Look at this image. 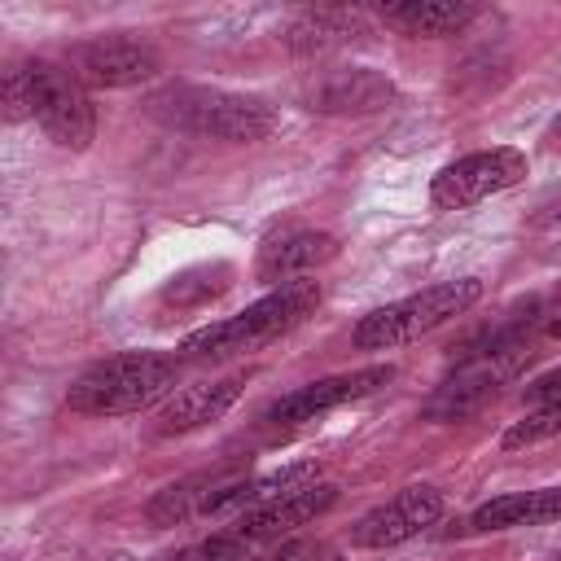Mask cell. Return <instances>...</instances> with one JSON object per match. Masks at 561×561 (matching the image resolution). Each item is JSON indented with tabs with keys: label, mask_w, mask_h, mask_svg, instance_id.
I'll list each match as a JSON object with an SVG mask.
<instances>
[{
	"label": "cell",
	"mask_w": 561,
	"mask_h": 561,
	"mask_svg": "<svg viewBox=\"0 0 561 561\" xmlns=\"http://www.w3.org/2000/svg\"><path fill=\"white\" fill-rule=\"evenodd\" d=\"M184 359L167 355V351H123L110 359H96L92 368H83L70 390L66 403L83 416H127L140 408H153L158 399H167L180 386Z\"/></svg>",
	"instance_id": "obj_1"
},
{
	"label": "cell",
	"mask_w": 561,
	"mask_h": 561,
	"mask_svg": "<svg viewBox=\"0 0 561 561\" xmlns=\"http://www.w3.org/2000/svg\"><path fill=\"white\" fill-rule=\"evenodd\" d=\"M149 114L167 123L171 131L202 136V140H228V145H254L280 127V114L263 96L202 88V83H175L149 101Z\"/></svg>",
	"instance_id": "obj_2"
},
{
	"label": "cell",
	"mask_w": 561,
	"mask_h": 561,
	"mask_svg": "<svg viewBox=\"0 0 561 561\" xmlns=\"http://www.w3.org/2000/svg\"><path fill=\"white\" fill-rule=\"evenodd\" d=\"M316 302H320V280L280 285L267 298L250 302L245 311L188 333L180 342V359H188V364H219V359H232V355H250V351L276 342L280 333H289L294 324H302Z\"/></svg>",
	"instance_id": "obj_3"
},
{
	"label": "cell",
	"mask_w": 561,
	"mask_h": 561,
	"mask_svg": "<svg viewBox=\"0 0 561 561\" xmlns=\"http://www.w3.org/2000/svg\"><path fill=\"white\" fill-rule=\"evenodd\" d=\"M482 298V280L478 276H460V280H443V285H430L421 294H408L399 302H386L377 311H368L355 329H351V342L359 351H394V346H408L416 342L421 333L447 324L451 316L469 311L473 302Z\"/></svg>",
	"instance_id": "obj_4"
},
{
	"label": "cell",
	"mask_w": 561,
	"mask_h": 561,
	"mask_svg": "<svg viewBox=\"0 0 561 561\" xmlns=\"http://www.w3.org/2000/svg\"><path fill=\"white\" fill-rule=\"evenodd\" d=\"M26 83H31V118L48 131L53 145L61 149H88L96 136V105L88 88L57 61H26Z\"/></svg>",
	"instance_id": "obj_5"
},
{
	"label": "cell",
	"mask_w": 561,
	"mask_h": 561,
	"mask_svg": "<svg viewBox=\"0 0 561 561\" xmlns=\"http://www.w3.org/2000/svg\"><path fill=\"white\" fill-rule=\"evenodd\" d=\"M526 153L513 149V145H495V149H478V153H465L456 162H447L434 180H430V197L434 206L443 210H465V206H478L513 184L526 180Z\"/></svg>",
	"instance_id": "obj_6"
},
{
	"label": "cell",
	"mask_w": 561,
	"mask_h": 561,
	"mask_svg": "<svg viewBox=\"0 0 561 561\" xmlns=\"http://www.w3.org/2000/svg\"><path fill=\"white\" fill-rule=\"evenodd\" d=\"M66 70L83 88H136L162 75V53L136 35H92L70 44Z\"/></svg>",
	"instance_id": "obj_7"
},
{
	"label": "cell",
	"mask_w": 561,
	"mask_h": 561,
	"mask_svg": "<svg viewBox=\"0 0 561 561\" xmlns=\"http://www.w3.org/2000/svg\"><path fill=\"white\" fill-rule=\"evenodd\" d=\"M390 377H394L390 364H373V368H355V373H337V377L307 381V386L280 394V399L263 412V421L276 425V430H298V425H307V421H316V416H324V412H333V408H342V403H355V399L377 394Z\"/></svg>",
	"instance_id": "obj_8"
},
{
	"label": "cell",
	"mask_w": 561,
	"mask_h": 561,
	"mask_svg": "<svg viewBox=\"0 0 561 561\" xmlns=\"http://www.w3.org/2000/svg\"><path fill=\"white\" fill-rule=\"evenodd\" d=\"M443 491L430 482L403 486L399 495L381 500L377 508H368L355 526H351V543L355 548H399L408 539H416L421 530H430L443 517Z\"/></svg>",
	"instance_id": "obj_9"
},
{
	"label": "cell",
	"mask_w": 561,
	"mask_h": 561,
	"mask_svg": "<svg viewBox=\"0 0 561 561\" xmlns=\"http://www.w3.org/2000/svg\"><path fill=\"white\" fill-rule=\"evenodd\" d=\"M530 359L526 346H513V351H495V355H473V359H460V368L438 386V394L425 403V416L434 421H456V416H469L473 408H482L522 364Z\"/></svg>",
	"instance_id": "obj_10"
},
{
	"label": "cell",
	"mask_w": 561,
	"mask_h": 561,
	"mask_svg": "<svg viewBox=\"0 0 561 561\" xmlns=\"http://www.w3.org/2000/svg\"><path fill=\"white\" fill-rule=\"evenodd\" d=\"M333 504H337V486L333 482H311V486H298L289 495H276V500H263V504L245 508L237 517V526H228V530L237 539H245L250 548H263V543H272L280 535H289V530L324 517Z\"/></svg>",
	"instance_id": "obj_11"
},
{
	"label": "cell",
	"mask_w": 561,
	"mask_h": 561,
	"mask_svg": "<svg viewBox=\"0 0 561 561\" xmlns=\"http://www.w3.org/2000/svg\"><path fill=\"white\" fill-rule=\"evenodd\" d=\"M394 101V83L381 70L368 66H342V70H324L320 79H311L302 88V105L316 114H333V118H351V114H377Z\"/></svg>",
	"instance_id": "obj_12"
},
{
	"label": "cell",
	"mask_w": 561,
	"mask_h": 561,
	"mask_svg": "<svg viewBox=\"0 0 561 561\" xmlns=\"http://www.w3.org/2000/svg\"><path fill=\"white\" fill-rule=\"evenodd\" d=\"M237 478H245V473H241V460H224V465H215V469H202V473H193V478H180V482L162 486V491L145 504V517H149L153 526H180V522H188V517H206V513H215L219 495H224Z\"/></svg>",
	"instance_id": "obj_13"
},
{
	"label": "cell",
	"mask_w": 561,
	"mask_h": 561,
	"mask_svg": "<svg viewBox=\"0 0 561 561\" xmlns=\"http://www.w3.org/2000/svg\"><path fill=\"white\" fill-rule=\"evenodd\" d=\"M337 254V237L320 232V228H289L280 237H272L263 250H259V263H254V276L263 285H294L302 280L307 272H316L320 263H329Z\"/></svg>",
	"instance_id": "obj_14"
},
{
	"label": "cell",
	"mask_w": 561,
	"mask_h": 561,
	"mask_svg": "<svg viewBox=\"0 0 561 561\" xmlns=\"http://www.w3.org/2000/svg\"><path fill=\"white\" fill-rule=\"evenodd\" d=\"M245 390V373H228V377H215V381H197V386H184L180 394H171L162 408H158V430L162 434H188V430H202L210 421H219Z\"/></svg>",
	"instance_id": "obj_15"
},
{
	"label": "cell",
	"mask_w": 561,
	"mask_h": 561,
	"mask_svg": "<svg viewBox=\"0 0 561 561\" xmlns=\"http://www.w3.org/2000/svg\"><path fill=\"white\" fill-rule=\"evenodd\" d=\"M373 35V22L359 9H302L289 26H285V44L298 57H316V53H333V48H351L364 44Z\"/></svg>",
	"instance_id": "obj_16"
},
{
	"label": "cell",
	"mask_w": 561,
	"mask_h": 561,
	"mask_svg": "<svg viewBox=\"0 0 561 561\" xmlns=\"http://www.w3.org/2000/svg\"><path fill=\"white\" fill-rule=\"evenodd\" d=\"M561 522V486H539V491H508L473 508L465 530L486 535V530H513V526H548Z\"/></svg>",
	"instance_id": "obj_17"
},
{
	"label": "cell",
	"mask_w": 561,
	"mask_h": 561,
	"mask_svg": "<svg viewBox=\"0 0 561 561\" xmlns=\"http://www.w3.org/2000/svg\"><path fill=\"white\" fill-rule=\"evenodd\" d=\"M377 13L386 26H399L403 35L443 39V35L465 31L478 18V4H469V0H394V4H381Z\"/></svg>",
	"instance_id": "obj_18"
},
{
	"label": "cell",
	"mask_w": 561,
	"mask_h": 561,
	"mask_svg": "<svg viewBox=\"0 0 561 561\" xmlns=\"http://www.w3.org/2000/svg\"><path fill=\"white\" fill-rule=\"evenodd\" d=\"M316 473H320V460H298V465H285V469H272V473H259V478L245 473V478H237V482L219 495L215 513H237V508H254V504H263V500L289 495V491H298V486H311Z\"/></svg>",
	"instance_id": "obj_19"
},
{
	"label": "cell",
	"mask_w": 561,
	"mask_h": 561,
	"mask_svg": "<svg viewBox=\"0 0 561 561\" xmlns=\"http://www.w3.org/2000/svg\"><path fill=\"white\" fill-rule=\"evenodd\" d=\"M557 434H561V399L539 403L535 412H526L522 421H513V425L504 430V447H508V451H513V447H535V443L557 438Z\"/></svg>",
	"instance_id": "obj_20"
},
{
	"label": "cell",
	"mask_w": 561,
	"mask_h": 561,
	"mask_svg": "<svg viewBox=\"0 0 561 561\" xmlns=\"http://www.w3.org/2000/svg\"><path fill=\"white\" fill-rule=\"evenodd\" d=\"M250 557H254V548L245 539H237L232 530H224V535H210V539H202V543H193L167 561H250Z\"/></svg>",
	"instance_id": "obj_21"
},
{
	"label": "cell",
	"mask_w": 561,
	"mask_h": 561,
	"mask_svg": "<svg viewBox=\"0 0 561 561\" xmlns=\"http://www.w3.org/2000/svg\"><path fill=\"white\" fill-rule=\"evenodd\" d=\"M0 101H4V123H22V118H31V83H26V61H9V66H4Z\"/></svg>",
	"instance_id": "obj_22"
},
{
	"label": "cell",
	"mask_w": 561,
	"mask_h": 561,
	"mask_svg": "<svg viewBox=\"0 0 561 561\" xmlns=\"http://www.w3.org/2000/svg\"><path fill=\"white\" fill-rule=\"evenodd\" d=\"M276 561H346V557L329 543H285Z\"/></svg>",
	"instance_id": "obj_23"
},
{
	"label": "cell",
	"mask_w": 561,
	"mask_h": 561,
	"mask_svg": "<svg viewBox=\"0 0 561 561\" xmlns=\"http://www.w3.org/2000/svg\"><path fill=\"white\" fill-rule=\"evenodd\" d=\"M526 399H535V403H552V399H561V368L535 377V381L526 386Z\"/></svg>",
	"instance_id": "obj_24"
},
{
	"label": "cell",
	"mask_w": 561,
	"mask_h": 561,
	"mask_svg": "<svg viewBox=\"0 0 561 561\" xmlns=\"http://www.w3.org/2000/svg\"><path fill=\"white\" fill-rule=\"evenodd\" d=\"M548 145H552V149H561V118L548 127Z\"/></svg>",
	"instance_id": "obj_25"
},
{
	"label": "cell",
	"mask_w": 561,
	"mask_h": 561,
	"mask_svg": "<svg viewBox=\"0 0 561 561\" xmlns=\"http://www.w3.org/2000/svg\"><path fill=\"white\" fill-rule=\"evenodd\" d=\"M548 333H552V337H561V316H557V320L548 324Z\"/></svg>",
	"instance_id": "obj_26"
}]
</instances>
